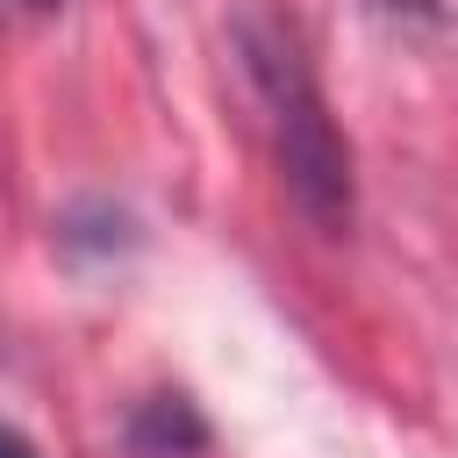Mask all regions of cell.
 Masks as SVG:
<instances>
[{
  "mask_svg": "<svg viewBox=\"0 0 458 458\" xmlns=\"http://www.w3.org/2000/svg\"><path fill=\"white\" fill-rule=\"evenodd\" d=\"M0 458H43V451H36V444H29L14 422H0Z\"/></svg>",
  "mask_w": 458,
  "mask_h": 458,
  "instance_id": "4",
  "label": "cell"
},
{
  "mask_svg": "<svg viewBox=\"0 0 458 458\" xmlns=\"http://www.w3.org/2000/svg\"><path fill=\"white\" fill-rule=\"evenodd\" d=\"M379 14H401V21H422V29H444L451 21V7L444 0H372Z\"/></svg>",
  "mask_w": 458,
  "mask_h": 458,
  "instance_id": "3",
  "label": "cell"
},
{
  "mask_svg": "<svg viewBox=\"0 0 458 458\" xmlns=\"http://www.w3.org/2000/svg\"><path fill=\"white\" fill-rule=\"evenodd\" d=\"M236 50H243V72H250V86L265 100V129H272V157H279L286 200L308 215V229L344 236L351 215H358L351 143L329 122V100H322L301 43L265 14H236Z\"/></svg>",
  "mask_w": 458,
  "mask_h": 458,
  "instance_id": "1",
  "label": "cell"
},
{
  "mask_svg": "<svg viewBox=\"0 0 458 458\" xmlns=\"http://www.w3.org/2000/svg\"><path fill=\"white\" fill-rule=\"evenodd\" d=\"M129 444L143 458H186V451L208 444V422L186 408V394H150L136 408V422H129Z\"/></svg>",
  "mask_w": 458,
  "mask_h": 458,
  "instance_id": "2",
  "label": "cell"
},
{
  "mask_svg": "<svg viewBox=\"0 0 458 458\" xmlns=\"http://www.w3.org/2000/svg\"><path fill=\"white\" fill-rule=\"evenodd\" d=\"M29 7H57V0H29Z\"/></svg>",
  "mask_w": 458,
  "mask_h": 458,
  "instance_id": "5",
  "label": "cell"
}]
</instances>
